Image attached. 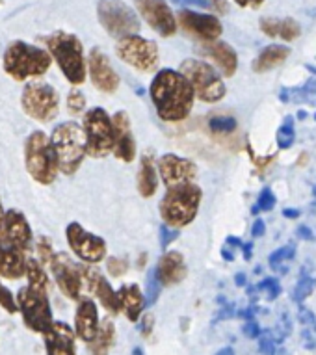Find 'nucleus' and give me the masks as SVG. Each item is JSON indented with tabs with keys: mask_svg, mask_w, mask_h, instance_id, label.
Instances as JSON below:
<instances>
[{
	"mask_svg": "<svg viewBox=\"0 0 316 355\" xmlns=\"http://www.w3.org/2000/svg\"><path fill=\"white\" fill-rule=\"evenodd\" d=\"M117 294V302H119V309L123 311L125 316L130 322L140 320L143 307H146V297L141 294V291L136 285H123Z\"/></svg>",
	"mask_w": 316,
	"mask_h": 355,
	"instance_id": "bb28decb",
	"label": "nucleus"
},
{
	"mask_svg": "<svg viewBox=\"0 0 316 355\" xmlns=\"http://www.w3.org/2000/svg\"><path fill=\"white\" fill-rule=\"evenodd\" d=\"M45 349L51 355H75V331L65 322H54L43 331Z\"/></svg>",
	"mask_w": 316,
	"mask_h": 355,
	"instance_id": "5701e85b",
	"label": "nucleus"
},
{
	"mask_svg": "<svg viewBox=\"0 0 316 355\" xmlns=\"http://www.w3.org/2000/svg\"><path fill=\"white\" fill-rule=\"evenodd\" d=\"M45 43H47L49 51L53 54V58L56 60V64L60 65L65 78L71 84L80 86L88 75L82 41L76 35L67 34V32H54L53 35L45 37Z\"/></svg>",
	"mask_w": 316,
	"mask_h": 355,
	"instance_id": "39448f33",
	"label": "nucleus"
},
{
	"mask_svg": "<svg viewBox=\"0 0 316 355\" xmlns=\"http://www.w3.org/2000/svg\"><path fill=\"white\" fill-rule=\"evenodd\" d=\"M114 127V151L116 157L123 162H132L136 158V141L130 127V119L127 112H117L112 117Z\"/></svg>",
	"mask_w": 316,
	"mask_h": 355,
	"instance_id": "aec40b11",
	"label": "nucleus"
},
{
	"mask_svg": "<svg viewBox=\"0 0 316 355\" xmlns=\"http://www.w3.org/2000/svg\"><path fill=\"white\" fill-rule=\"evenodd\" d=\"M17 309L23 315L26 327L32 331H47V327L53 324V309L49 303L47 292L24 286L17 294Z\"/></svg>",
	"mask_w": 316,
	"mask_h": 355,
	"instance_id": "f8f14e48",
	"label": "nucleus"
},
{
	"mask_svg": "<svg viewBox=\"0 0 316 355\" xmlns=\"http://www.w3.org/2000/svg\"><path fill=\"white\" fill-rule=\"evenodd\" d=\"M209 6H212L220 13L227 12V2L225 0H209Z\"/></svg>",
	"mask_w": 316,
	"mask_h": 355,
	"instance_id": "3c124183",
	"label": "nucleus"
},
{
	"mask_svg": "<svg viewBox=\"0 0 316 355\" xmlns=\"http://www.w3.org/2000/svg\"><path fill=\"white\" fill-rule=\"evenodd\" d=\"M290 56V49L283 47V45H270L258 54V58L253 62V71L255 73H266V71L279 67L285 64V60Z\"/></svg>",
	"mask_w": 316,
	"mask_h": 355,
	"instance_id": "c756f323",
	"label": "nucleus"
},
{
	"mask_svg": "<svg viewBox=\"0 0 316 355\" xmlns=\"http://www.w3.org/2000/svg\"><path fill=\"white\" fill-rule=\"evenodd\" d=\"M201 198H203L201 188L192 181L168 187V192L160 201V216L166 225L181 229L192 223L200 210Z\"/></svg>",
	"mask_w": 316,
	"mask_h": 355,
	"instance_id": "f03ea898",
	"label": "nucleus"
},
{
	"mask_svg": "<svg viewBox=\"0 0 316 355\" xmlns=\"http://www.w3.org/2000/svg\"><path fill=\"white\" fill-rule=\"evenodd\" d=\"M51 54L24 41H13L4 53V71L13 80L23 82L35 76H43L51 67Z\"/></svg>",
	"mask_w": 316,
	"mask_h": 355,
	"instance_id": "20e7f679",
	"label": "nucleus"
},
{
	"mask_svg": "<svg viewBox=\"0 0 316 355\" xmlns=\"http://www.w3.org/2000/svg\"><path fill=\"white\" fill-rule=\"evenodd\" d=\"M313 285H315V281L309 279V277H301L298 286L294 288V300H296V302H304L305 297L313 292Z\"/></svg>",
	"mask_w": 316,
	"mask_h": 355,
	"instance_id": "a19ab883",
	"label": "nucleus"
},
{
	"mask_svg": "<svg viewBox=\"0 0 316 355\" xmlns=\"http://www.w3.org/2000/svg\"><path fill=\"white\" fill-rule=\"evenodd\" d=\"M0 4H2V0H0Z\"/></svg>",
	"mask_w": 316,
	"mask_h": 355,
	"instance_id": "bf43d9fd",
	"label": "nucleus"
},
{
	"mask_svg": "<svg viewBox=\"0 0 316 355\" xmlns=\"http://www.w3.org/2000/svg\"><path fill=\"white\" fill-rule=\"evenodd\" d=\"M49 264H51V270H53L54 279L58 283L60 291L71 300H76L80 296L82 279H80V272H78V266L73 262V259L65 253H54Z\"/></svg>",
	"mask_w": 316,
	"mask_h": 355,
	"instance_id": "f3484780",
	"label": "nucleus"
},
{
	"mask_svg": "<svg viewBox=\"0 0 316 355\" xmlns=\"http://www.w3.org/2000/svg\"><path fill=\"white\" fill-rule=\"evenodd\" d=\"M234 281H236V285H238V286H244V285H246V275L238 274L236 277H234Z\"/></svg>",
	"mask_w": 316,
	"mask_h": 355,
	"instance_id": "6e6d98bb",
	"label": "nucleus"
},
{
	"mask_svg": "<svg viewBox=\"0 0 316 355\" xmlns=\"http://www.w3.org/2000/svg\"><path fill=\"white\" fill-rule=\"evenodd\" d=\"M298 117H299V119H305V117H307V114H305V112L301 110V112H299V114H298Z\"/></svg>",
	"mask_w": 316,
	"mask_h": 355,
	"instance_id": "13d9d810",
	"label": "nucleus"
},
{
	"mask_svg": "<svg viewBox=\"0 0 316 355\" xmlns=\"http://www.w3.org/2000/svg\"><path fill=\"white\" fill-rule=\"evenodd\" d=\"M116 53L121 62L141 71V73H151L157 69L158 60H160L157 43L138 34L121 37L117 43Z\"/></svg>",
	"mask_w": 316,
	"mask_h": 355,
	"instance_id": "9b49d317",
	"label": "nucleus"
},
{
	"mask_svg": "<svg viewBox=\"0 0 316 355\" xmlns=\"http://www.w3.org/2000/svg\"><path fill=\"white\" fill-rule=\"evenodd\" d=\"M158 188V171L152 160V155L146 153L140 160V171H138V192L143 199L152 198Z\"/></svg>",
	"mask_w": 316,
	"mask_h": 355,
	"instance_id": "cd10ccee",
	"label": "nucleus"
},
{
	"mask_svg": "<svg viewBox=\"0 0 316 355\" xmlns=\"http://www.w3.org/2000/svg\"><path fill=\"white\" fill-rule=\"evenodd\" d=\"M2 229L13 244L17 245L19 250H23L24 253H28L34 244V234L28 225V220L24 218L21 210H6L4 218H2Z\"/></svg>",
	"mask_w": 316,
	"mask_h": 355,
	"instance_id": "4be33fe9",
	"label": "nucleus"
},
{
	"mask_svg": "<svg viewBox=\"0 0 316 355\" xmlns=\"http://www.w3.org/2000/svg\"><path fill=\"white\" fill-rule=\"evenodd\" d=\"M99 327V313H97V305L95 302L82 297L78 302L75 316V335L78 338H82L84 343H89L95 337Z\"/></svg>",
	"mask_w": 316,
	"mask_h": 355,
	"instance_id": "393cba45",
	"label": "nucleus"
},
{
	"mask_svg": "<svg viewBox=\"0 0 316 355\" xmlns=\"http://www.w3.org/2000/svg\"><path fill=\"white\" fill-rule=\"evenodd\" d=\"M264 231H266V225H264L263 220H257L255 223H253V229H252V234L255 236V239H258V236H263Z\"/></svg>",
	"mask_w": 316,
	"mask_h": 355,
	"instance_id": "8fccbe9b",
	"label": "nucleus"
},
{
	"mask_svg": "<svg viewBox=\"0 0 316 355\" xmlns=\"http://www.w3.org/2000/svg\"><path fill=\"white\" fill-rule=\"evenodd\" d=\"M21 106L24 114L35 121H53L60 112L58 92L47 82H30L23 89Z\"/></svg>",
	"mask_w": 316,
	"mask_h": 355,
	"instance_id": "6e6552de",
	"label": "nucleus"
},
{
	"mask_svg": "<svg viewBox=\"0 0 316 355\" xmlns=\"http://www.w3.org/2000/svg\"><path fill=\"white\" fill-rule=\"evenodd\" d=\"M2 218H4V209H2V203H0V223H2Z\"/></svg>",
	"mask_w": 316,
	"mask_h": 355,
	"instance_id": "4d7b16f0",
	"label": "nucleus"
},
{
	"mask_svg": "<svg viewBox=\"0 0 316 355\" xmlns=\"http://www.w3.org/2000/svg\"><path fill=\"white\" fill-rule=\"evenodd\" d=\"M261 352L264 354H274V338L270 337V333H263V338H261Z\"/></svg>",
	"mask_w": 316,
	"mask_h": 355,
	"instance_id": "49530a36",
	"label": "nucleus"
},
{
	"mask_svg": "<svg viewBox=\"0 0 316 355\" xmlns=\"http://www.w3.org/2000/svg\"><path fill=\"white\" fill-rule=\"evenodd\" d=\"M0 307L6 309L8 313H17V300L12 294V291H8L6 286L0 283Z\"/></svg>",
	"mask_w": 316,
	"mask_h": 355,
	"instance_id": "58836bf2",
	"label": "nucleus"
},
{
	"mask_svg": "<svg viewBox=\"0 0 316 355\" xmlns=\"http://www.w3.org/2000/svg\"><path fill=\"white\" fill-rule=\"evenodd\" d=\"M151 329H152V316L146 315L143 316V320H141V335H143V337H149V335H151Z\"/></svg>",
	"mask_w": 316,
	"mask_h": 355,
	"instance_id": "de8ad7c7",
	"label": "nucleus"
},
{
	"mask_svg": "<svg viewBox=\"0 0 316 355\" xmlns=\"http://www.w3.org/2000/svg\"><path fill=\"white\" fill-rule=\"evenodd\" d=\"M155 270H157V275L162 286L179 285L181 281H184L188 274L184 257L179 251H168V253H164V255L160 257L158 266Z\"/></svg>",
	"mask_w": 316,
	"mask_h": 355,
	"instance_id": "b1692460",
	"label": "nucleus"
},
{
	"mask_svg": "<svg viewBox=\"0 0 316 355\" xmlns=\"http://www.w3.org/2000/svg\"><path fill=\"white\" fill-rule=\"evenodd\" d=\"M51 146L56 155L58 171L73 175L82 166L86 151V135L84 128L75 121H65L53 130Z\"/></svg>",
	"mask_w": 316,
	"mask_h": 355,
	"instance_id": "7ed1b4c3",
	"label": "nucleus"
},
{
	"mask_svg": "<svg viewBox=\"0 0 316 355\" xmlns=\"http://www.w3.org/2000/svg\"><path fill=\"white\" fill-rule=\"evenodd\" d=\"M97 17L100 26L117 40L140 32V19L123 0H99Z\"/></svg>",
	"mask_w": 316,
	"mask_h": 355,
	"instance_id": "1a4fd4ad",
	"label": "nucleus"
},
{
	"mask_svg": "<svg viewBox=\"0 0 316 355\" xmlns=\"http://www.w3.org/2000/svg\"><path fill=\"white\" fill-rule=\"evenodd\" d=\"M177 236H179V231L164 223V225L160 227V245H162V250H166L173 240H177Z\"/></svg>",
	"mask_w": 316,
	"mask_h": 355,
	"instance_id": "a18cd8bd",
	"label": "nucleus"
},
{
	"mask_svg": "<svg viewBox=\"0 0 316 355\" xmlns=\"http://www.w3.org/2000/svg\"><path fill=\"white\" fill-rule=\"evenodd\" d=\"M114 338H116L114 322H112V318H106V320L99 322L95 337L88 343V352L89 354H106L112 348Z\"/></svg>",
	"mask_w": 316,
	"mask_h": 355,
	"instance_id": "2f4dec72",
	"label": "nucleus"
},
{
	"mask_svg": "<svg viewBox=\"0 0 316 355\" xmlns=\"http://www.w3.org/2000/svg\"><path fill=\"white\" fill-rule=\"evenodd\" d=\"M292 257H294L292 245H285V248H281V250H277L272 253V257H270V266H272V268H279V264H281L283 261H290Z\"/></svg>",
	"mask_w": 316,
	"mask_h": 355,
	"instance_id": "ea45409f",
	"label": "nucleus"
},
{
	"mask_svg": "<svg viewBox=\"0 0 316 355\" xmlns=\"http://www.w3.org/2000/svg\"><path fill=\"white\" fill-rule=\"evenodd\" d=\"M67 108H69L71 114H80L86 108V97H84L82 92H78V89L69 92V95H67Z\"/></svg>",
	"mask_w": 316,
	"mask_h": 355,
	"instance_id": "4c0bfd02",
	"label": "nucleus"
},
{
	"mask_svg": "<svg viewBox=\"0 0 316 355\" xmlns=\"http://www.w3.org/2000/svg\"><path fill=\"white\" fill-rule=\"evenodd\" d=\"M24 164L30 177L40 184H53L58 175V162L51 146V138L42 130H34L24 144Z\"/></svg>",
	"mask_w": 316,
	"mask_h": 355,
	"instance_id": "423d86ee",
	"label": "nucleus"
},
{
	"mask_svg": "<svg viewBox=\"0 0 316 355\" xmlns=\"http://www.w3.org/2000/svg\"><path fill=\"white\" fill-rule=\"evenodd\" d=\"M84 135H86V151L89 157L103 158L114 151V127L112 117L106 110L95 106L84 116Z\"/></svg>",
	"mask_w": 316,
	"mask_h": 355,
	"instance_id": "9d476101",
	"label": "nucleus"
},
{
	"mask_svg": "<svg viewBox=\"0 0 316 355\" xmlns=\"http://www.w3.org/2000/svg\"><path fill=\"white\" fill-rule=\"evenodd\" d=\"M209 127L214 135H231L236 130V119L231 116H214L209 119Z\"/></svg>",
	"mask_w": 316,
	"mask_h": 355,
	"instance_id": "72a5a7b5",
	"label": "nucleus"
},
{
	"mask_svg": "<svg viewBox=\"0 0 316 355\" xmlns=\"http://www.w3.org/2000/svg\"><path fill=\"white\" fill-rule=\"evenodd\" d=\"M279 99L285 101V103L316 106V78H309L298 87H283Z\"/></svg>",
	"mask_w": 316,
	"mask_h": 355,
	"instance_id": "7c9ffc66",
	"label": "nucleus"
},
{
	"mask_svg": "<svg viewBox=\"0 0 316 355\" xmlns=\"http://www.w3.org/2000/svg\"><path fill=\"white\" fill-rule=\"evenodd\" d=\"M136 10L155 32L171 37L177 32V17L166 0H134Z\"/></svg>",
	"mask_w": 316,
	"mask_h": 355,
	"instance_id": "4468645a",
	"label": "nucleus"
},
{
	"mask_svg": "<svg viewBox=\"0 0 316 355\" xmlns=\"http://www.w3.org/2000/svg\"><path fill=\"white\" fill-rule=\"evenodd\" d=\"M78 272H80V279L86 285L91 294L97 296L100 303H103V307L110 313L112 316H116L121 313V309H119V302H117V294L116 291L112 288L110 283L106 281V277L100 274L99 270L91 266V264H80L78 266Z\"/></svg>",
	"mask_w": 316,
	"mask_h": 355,
	"instance_id": "2eb2a0df",
	"label": "nucleus"
},
{
	"mask_svg": "<svg viewBox=\"0 0 316 355\" xmlns=\"http://www.w3.org/2000/svg\"><path fill=\"white\" fill-rule=\"evenodd\" d=\"M234 2L242 8H258L264 0H234Z\"/></svg>",
	"mask_w": 316,
	"mask_h": 355,
	"instance_id": "603ef678",
	"label": "nucleus"
},
{
	"mask_svg": "<svg viewBox=\"0 0 316 355\" xmlns=\"http://www.w3.org/2000/svg\"><path fill=\"white\" fill-rule=\"evenodd\" d=\"M88 73L91 82H94V86L99 92H103V94H116L117 87L121 84L119 75L112 67L110 60H108V56L100 49H94L91 54H89Z\"/></svg>",
	"mask_w": 316,
	"mask_h": 355,
	"instance_id": "a211bd4d",
	"label": "nucleus"
},
{
	"mask_svg": "<svg viewBox=\"0 0 316 355\" xmlns=\"http://www.w3.org/2000/svg\"><path fill=\"white\" fill-rule=\"evenodd\" d=\"M106 270H108V274L112 277H121L129 270V261L121 259V257H108L106 259Z\"/></svg>",
	"mask_w": 316,
	"mask_h": 355,
	"instance_id": "e433bc0d",
	"label": "nucleus"
},
{
	"mask_svg": "<svg viewBox=\"0 0 316 355\" xmlns=\"http://www.w3.org/2000/svg\"><path fill=\"white\" fill-rule=\"evenodd\" d=\"M24 268H26L24 251L19 250L17 245L8 239L0 223V275L6 279H19L24 275Z\"/></svg>",
	"mask_w": 316,
	"mask_h": 355,
	"instance_id": "412c9836",
	"label": "nucleus"
},
{
	"mask_svg": "<svg viewBox=\"0 0 316 355\" xmlns=\"http://www.w3.org/2000/svg\"><path fill=\"white\" fill-rule=\"evenodd\" d=\"M184 75L193 89V95L203 103H218L225 97V84L214 67L201 60H184L181 64Z\"/></svg>",
	"mask_w": 316,
	"mask_h": 355,
	"instance_id": "0eeeda50",
	"label": "nucleus"
},
{
	"mask_svg": "<svg viewBox=\"0 0 316 355\" xmlns=\"http://www.w3.org/2000/svg\"><path fill=\"white\" fill-rule=\"evenodd\" d=\"M151 101L162 121L177 123L190 116L193 106V89L181 71L162 69L152 78Z\"/></svg>",
	"mask_w": 316,
	"mask_h": 355,
	"instance_id": "f257e3e1",
	"label": "nucleus"
},
{
	"mask_svg": "<svg viewBox=\"0 0 316 355\" xmlns=\"http://www.w3.org/2000/svg\"><path fill=\"white\" fill-rule=\"evenodd\" d=\"M160 292H162V283L158 279L157 270H151L149 275H147V291H146V303H155L160 296Z\"/></svg>",
	"mask_w": 316,
	"mask_h": 355,
	"instance_id": "f704fd0d",
	"label": "nucleus"
},
{
	"mask_svg": "<svg viewBox=\"0 0 316 355\" xmlns=\"http://www.w3.org/2000/svg\"><path fill=\"white\" fill-rule=\"evenodd\" d=\"M69 248L73 250L80 261L88 262V264H97L106 257V242L97 234L89 233L80 225V223H69V227L65 231Z\"/></svg>",
	"mask_w": 316,
	"mask_h": 355,
	"instance_id": "ddd939ff",
	"label": "nucleus"
},
{
	"mask_svg": "<svg viewBox=\"0 0 316 355\" xmlns=\"http://www.w3.org/2000/svg\"><path fill=\"white\" fill-rule=\"evenodd\" d=\"M244 333H246L247 337L249 338H257L261 337V329H258V326L255 324V322H249L246 327H244Z\"/></svg>",
	"mask_w": 316,
	"mask_h": 355,
	"instance_id": "09e8293b",
	"label": "nucleus"
},
{
	"mask_svg": "<svg viewBox=\"0 0 316 355\" xmlns=\"http://www.w3.org/2000/svg\"><path fill=\"white\" fill-rule=\"evenodd\" d=\"M157 171L166 187H173L179 182L193 181L198 175V166L188 158H181L177 155H164V157L158 158Z\"/></svg>",
	"mask_w": 316,
	"mask_h": 355,
	"instance_id": "6ab92c4d",
	"label": "nucleus"
},
{
	"mask_svg": "<svg viewBox=\"0 0 316 355\" xmlns=\"http://www.w3.org/2000/svg\"><path fill=\"white\" fill-rule=\"evenodd\" d=\"M275 207V198L274 193L270 188H264L261 196H258V203H257V209L263 210V212H270V210Z\"/></svg>",
	"mask_w": 316,
	"mask_h": 355,
	"instance_id": "79ce46f5",
	"label": "nucleus"
},
{
	"mask_svg": "<svg viewBox=\"0 0 316 355\" xmlns=\"http://www.w3.org/2000/svg\"><path fill=\"white\" fill-rule=\"evenodd\" d=\"M298 234L299 236H304V239H313V234H310V231L307 227H299Z\"/></svg>",
	"mask_w": 316,
	"mask_h": 355,
	"instance_id": "5fc2aeb1",
	"label": "nucleus"
},
{
	"mask_svg": "<svg viewBox=\"0 0 316 355\" xmlns=\"http://www.w3.org/2000/svg\"><path fill=\"white\" fill-rule=\"evenodd\" d=\"M283 214H285V218H298L299 210H296V209H285V210H283Z\"/></svg>",
	"mask_w": 316,
	"mask_h": 355,
	"instance_id": "864d4df0",
	"label": "nucleus"
},
{
	"mask_svg": "<svg viewBox=\"0 0 316 355\" xmlns=\"http://www.w3.org/2000/svg\"><path fill=\"white\" fill-rule=\"evenodd\" d=\"M177 26H181L184 32L195 35V37H200L203 41L218 40L223 32L220 19H216L214 15L190 12V10H181L177 13Z\"/></svg>",
	"mask_w": 316,
	"mask_h": 355,
	"instance_id": "dca6fc26",
	"label": "nucleus"
},
{
	"mask_svg": "<svg viewBox=\"0 0 316 355\" xmlns=\"http://www.w3.org/2000/svg\"><path fill=\"white\" fill-rule=\"evenodd\" d=\"M201 54H205L207 58H211L214 64L222 69L225 76H233L238 67V56L234 53V49L223 41H207L201 45Z\"/></svg>",
	"mask_w": 316,
	"mask_h": 355,
	"instance_id": "a878e982",
	"label": "nucleus"
},
{
	"mask_svg": "<svg viewBox=\"0 0 316 355\" xmlns=\"http://www.w3.org/2000/svg\"><path fill=\"white\" fill-rule=\"evenodd\" d=\"M294 136H296V132H294V123L288 117L285 125H281V128L277 130V146L281 147V149H288L294 144Z\"/></svg>",
	"mask_w": 316,
	"mask_h": 355,
	"instance_id": "c9c22d12",
	"label": "nucleus"
},
{
	"mask_svg": "<svg viewBox=\"0 0 316 355\" xmlns=\"http://www.w3.org/2000/svg\"><path fill=\"white\" fill-rule=\"evenodd\" d=\"M261 30L270 37H281L285 41L296 40L301 34V26L292 19H261Z\"/></svg>",
	"mask_w": 316,
	"mask_h": 355,
	"instance_id": "c85d7f7f",
	"label": "nucleus"
},
{
	"mask_svg": "<svg viewBox=\"0 0 316 355\" xmlns=\"http://www.w3.org/2000/svg\"><path fill=\"white\" fill-rule=\"evenodd\" d=\"M37 253H40V257H42V264H49L51 259H53L54 255L53 245H51V242H49L45 236H42L40 242H37Z\"/></svg>",
	"mask_w": 316,
	"mask_h": 355,
	"instance_id": "c03bdc74",
	"label": "nucleus"
},
{
	"mask_svg": "<svg viewBox=\"0 0 316 355\" xmlns=\"http://www.w3.org/2000/svg\"><path fill=\"white\" fill-rule=\"evenodd\" d=\"M24 275L28 277V286L35 288V291L47 292L49 294V277L47 272L43 268V264L35 259H26V268H24Z\"/></svg>",
	"mask_w": 316,
	"mask_h": 355,
	"instance_id": "473e14b6",
	"label": "nucleus"
},
{
	"mask_svg": "<svg viewBox=\"0 0 316 355\" xmlns=\"http://www.w3.org/2000/svg\"><path fill=\"white\" fill-rule=\"evenodd\" d=\"M315 119H316V114H315Z\"/></svg>",
	"mask_w": 316,
	"mask_h": 355,
	"instance_id": "052dcab7",
	"label": "nucleus"
},
{
	"mask_svg": "<svg viewBox=\"0 0 316 355\" xmlns=\"http://www.w3.org/2000/svg\"><path fill=\"white\" fill-rule=\"evenodd\" d=\"M258 291L261 292H266V297L268 300H275V297L279 296V292H281V288H279V283H277V279H264L261 285H258Z\"/></svg>",
	"mask_w": 316,
	"mask_h": 355,
	"instance_id": "37998d69",
	"label": "nucleus"
}]
</instances>
